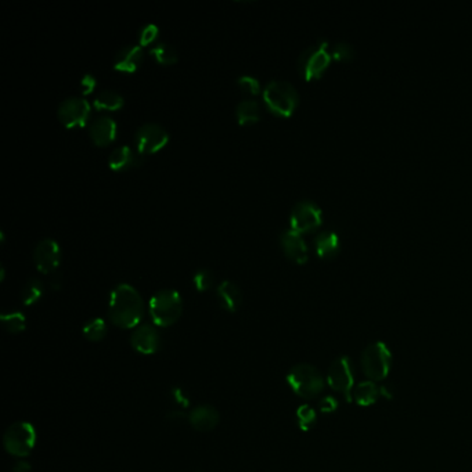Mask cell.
Instances as JSON below:
<instances>
[{
    "mask_svg": "<svg viewBox=\"0 0 472 472\" xmlns=\"http://www.w3.org/2000/svg\"><path fill=\"white\" fill-rule=\"evenodd\" d=\"M144 316V302L138 291L130 284H118L108 303V318L111 323L122 330H130L140 326Z\"/></svg>",
    "mask_w": 472,
    "mask_h": 472,
    "instance_id": "obj_1",
    "label": "cell"
},
{
    "mask_svg": "<svg viewBox=\"0 0 472 472\" xmlns=\"http://www.w3.org/2000/svg\"><path fill=\"white\" fill-rule=\"evenodd\" d=\"M148 313L155 326L171 327L182 316L183 299L175 289H161L151 296Z\"/></svg>",
    "mask_w": 472,
    "mask_h": 472,
    "instance_id": "obj_2",
    "label": "cell"
},
{
    "mask_svg": "<svg viewBox=\"0 0 472 472\" xmlns=\"http://www.w3.org/2000/svg\"><path fill=\"white\" fill-rule=\"evenodd\" d=\"M287 384L291 391L306 400L318 398L325 389L322 373L309 363H298L287 374Z\"/></svg>",
    "mask_w": 472,
    "mask_h": 472,
    "instance_id": "obj_3",
    "label": "cell"
},
{
    "mask_svg": "<svg viewBox=\"0 0 472 472\" xmlns=\"http://www.w3.org/2000/svg\"><path fill=\"white\" fill-rule=\"evenodd\" d=\"M263 100L270 112L287 118L295 111L299 103V94L289 82L271 81L263 89Z\"/></svg>",
    "mask_w": 472,
    "mask_h": 472,
    "instance_id": "obj_4",
    "label": "cell"
},
{
    "mask_svg": "<svg viewBox=\"0 0 472 472\" xmlns=\"http://www.w3.org/2000/svg\"><path fill=\"white\" fill-rule=\"evenodd\" d=\"M37 439L38 433L31 422L17 421L5 431L3 447L13 457L25 458L35 449Z\"/></svg>",
    "mask_w": 472,
    "mask_h": 472,
    "instance_id": "obj_5",
    "label": "cell"
},
{
    "mask_svg": "<svg viewBox=\"0 0 472 472\" xmlns=\"http://www.w3.org/2000/svg\"><path fill=\"white\" fill-rule=\"evenodd\" d=\"M360 365L365 376L370 381H384L392 366V353L388 345L377 341L366 347L360 356Z\"/></svg>",
    "mask_w": 472,
    "mask_h": 472,
    "instance_id": "obj_6",
    "label": "cell"
},
{
    "mask_svg": "<svg viewBox=\"0 0 472 472\" xmlns=\"http://www.w3.org/2000/svg\"><path fill=\"white\" fill-rule=\"evenodd\" d=\"M331 60V53L329 52V42L319 41L314 45L306 48L298 60V68L300 74L307 79L319 78L327 68Z\"/></svg>",
    "mask_w": 472,
    "mask_h": 472,
    "instance_id": "obj_7",
    "label": "cell"
},
{
    "mask_svg": "<svg viewBox=\"0 0 472 472\" xmlns=\"http://www.w3.org/2000/svg\"><path fill=\"white\" fill-rule=\"evenodd\" d=\"M327 384L333 391L341 393L347 402L353 400L352 393L355 385V374L349 358L340 356L330 365L327 371Z\"/></svg>",
    "mask_w": 472,
    "mask_h": 472,
    "instance_id": "obj_8",
    "label": "cell"
},
{
    "mask_svg": "<svg viewBox=\"0 0 472 472\" xmlns=\"http://www.w3.org/2000/svg\"><path fill=\"white\" fill-rule=\"evenodd\" d=\"M136 150L140 155L160 152L170 143L168 132L156 123H145L140 126L134 136Z\"/></svg>",
    "mask_w": 472,
    "mask_h": 472,
    "instance_id": "obj_9",
    "label": "cell"
},
{
    "mask_svg": "<svg viewBox=\"0 0 472 472\" xmlns=\"http://www.w3.org/2000/svg\"><path fill=\"white\" fill-rule=\"evenodd\" d=\"M90 111L92 107L85 99L70 97L59 105L57 118L67 129H81L86 126L90 118Z\"/></svg>",
    "mask_w": 472,
    "mask_h": 472,
    "instance_id": "obj_10",
    "label": "cell"
},
{
    "mask_svg": "<svg viewBox=\"0 0 472 472\" xmlns=\"http://www.w3.org/2000/svg\"><path fill=\"white\" fill-rule=\"evenodd\" d=\"M322 216V209L316 203L309 200L299 201L291 211V229L300 234L314 230L320 226Z\"/></svg>",
    "mask_w": 472,
    "mask_h": 472,
    "instance_id": "obj_11",
    "label": "cell"
},
{
    "mask_svg": "<svg viewBox=\"0 0 472 472\" xmlns=\"http://www.w3.org/2000/svg\"><path fill=\"white\" fill-rule=\"evenodd\" d=\"M34 262L39 273L52 274L61 263V248L57 241L45 238L34 249Z\"/></svg>",
    "mask_w": 472,
    "mask_h": 472,
    "instance_id": "obj_12",
    "label": "cell"
},
{
    "mask_svg": "<svg viewBox=\"0 0 472 472\" xmlns=\"http://www.w3.org/2000/svg\"><path fill=\"white\" fill-rule=\"evenodd\" d=\"M130 345L140 355H154L161 349V336L154 326L140 325L130 336Z\"/></svg>",
    "mask_w": 472,
    "mask_h": 472,
    "instance_id": "obj_13",
    "label": "cell"
},
{
    "mask_svg": "<svg viewBox=\"0 0 472 472\" xmlns=\"http://www.w3.org/2000/svg\"><path fill=\"white\" fill-rule=\"evenodd\" d=\"M116 134V122L110 116H100L89 126V137L97 147H108L115 141Z\"/></svg>",
    "mask_w": 472,
    "mask_h": 472,
    "instance_id": "obj_14",
    "label": "cell"
},
{
    "mask_svg": "<svg viewBox=\"0 0 472 472\" xmlns=\"http://www.w3.org/2000/svg\"><path fill=\"white\" fill-rule=\"evenodd\" d=\"M189 424L198 432L214 431L220 421L219 411L211 404H200L189 413Z\"/></svg>",
    "mask_w": 472,
    "mask_h": 472,
    "instance_id": "obj_15",
    "label": "cell"
},
{
    "mask_svg": "<svg viewBox=\"0 0 472 472\" xmlns=\"http://www.w3.org/2000/svg\"><path fill=\"white\" fill-rule=\"evenodd\" d=\"M141 156L129 145L116 147L108 158V167L114 172H125L137 168L141 164Z\"/></svg>",
    "mask_w": 472,
    "mask_h": 472,
    "instance_id": "obj_16",
    "label": "cell"
},
{
    "mask_svg": "<svg viewBox=\"0 0 472 472\" xmlns=\"http://www.w3.org/2000/svg\"><path fill=\"white\" fill-rule=\"evenodd\" d=\"M280 241L287 258L296 263H305L307 260V245L300 233L292 229L285 230L281 234Z\"/></svg>",
    "mask_w": 472,
    "mask_h": 472,
    "instance_id": "obj_17",
    "label": "cell"
},
{
    "mask_svg": "<svg viewBox=\"0 0 472 472\" xmlns=\"http://www.w3.org/2000/svg\"><path fill=\"white\" fill-rule=\"evenodd\" d=\"M143 60H144L143 48H140L138 45L125 46L116 53L114 59V70L123 74H133L140 68Z\"/></svg>",
    "mask_w": 472,
    "mask_h": 472,
    "instance_id": "obj_18",
    "label": "cell"
},
{
    "mask_svg": "<svg viewBox=\"0 0 472 472\" xmlns=\"http://www.w3.org/2000/svg\"><path fill=\"white\" fill-rule=\"evenodd\" d=\"M216 298L222 309L234 313L243 305V292L240 287L229 280L220 283L216 288Z\"/></svg>",
    "mask_w": 472,
    "mask_h": 472,
    "instance_id": "obj_19",
    "label": "cell"
},
{
    "mask_svg": "<svg viewBox=\"0 0 472 472\" xmlns=\"http://www.w3.org/2000/svg\"><path fill=\"white\" fill-rule=\"evenodd\" d=\"M314 248L320 258L334 256L340 249V237L333 230H325L314 237Z\"/></svg>",
    "mask_w": 472,
    "mask_h": 472,
    "instance_id": "obj_20",
    "label": "cell"
},
{
    "mask_svg": "<svg viewBox=\"0 0 472 472\" xmlns=\"http://www.w3.org/2000/svg\"><path fill=\"white\" fill-rule=\"evenodd\" d=\"M380 396H381L380 387L374 381H370V380L363 381L359 385H356L352 393V399L356 402V404L362 407H367L377 403Z\"/></svg>",
    "mask_w": 472,
    "mask_h": 472,
    "instance_id": "obj_21",
    "label": "cell"
},
{
    "mask_svg": "<svg viewBox=\"0 0 472 472\" xmlns=\"http://www.w3.org/2000/svg\"><path fill=\"white\" fill-rule=\"evenodd\" d=\"M236 118L240 126H251L260 121V107L255 100H244L236 108Z\"/></svg>",
    "mask_w": 472,
    "mask_h": 472,
    "instance_id": "obj_22",
    "label": "cell"
},
{
    "mask_svg": "<svg viewBox=\"0 0 472 472\" xmlns=\"http://www.w3.org/2000/svg\"><path fill=\"white\" fill-rule=\"evenodd\" d=\"M93 104L97 110L115 112L123 107V97L114 90H101L96 96Z\"/></svg>",
    "mask_w": 472,
    "mask_h": 472,
    "instance_id": "obj_23",
    "label": "cell"
},
{
    "mask_svg": "<svg viewBox=\"0 0 472 472\" xmlns=\"http://www.w3.org/2000/svg\"><path fill=\"white\" fill-rule=\"evenodd\" d=\"M151 57L161 65H174L178 63V50L168 43H156L150 50Z\"/></svg>",
    "mask_w": 472,
    "mask_h": 472,
    "instance_id": "obj_24",
    "label": "cell"
},
{
    "mask_svg": "<svg viewBox=\"0 0 472 472\" xmlns=\"http://www.w3.org/2000/svg\"><path fill=\"white\" fill-rule=\"evenodd\" d=\"M5 331L9 334H20L27 329V319L21 311H9L0 316Z\"/></svg>",
    "mask_w": 472,
    "mask_h": 472,
    "instance_id": "obj_25",
    "label": "cell"
},
{
    "mask_svg": "<svg viewBox=\"0 0 472 472\" xmlns=\"http://www.w3.org/2000/svg\"><path fill=\"white\" fill-rule=\"evenodd\" d=\"M45 285L39 278L28 280L21 289V300L25 306L35 305L43 295Z\"/></svg>",
    "mask_w": 472,
    "mask_h": 472,
    "instance_id": "obj_26",
    "label": "cell"
},
{
    "mask_svg": "<svg viewBox=\"0 0 472 472\" xmlns=\"http://www.w3.org/2000/svg\"><path fill=\"white\" fill-rule=\"evenodd\" d=\"M85 338L90 342H100L105 338L107 333H108V327H107V323L100 319V318H96V319H92L89 320L85 326H83V330H82Z\"/></svg>",
    "mask_w": 472,
    "mask_h": 472,
    "instance_id": "obj_27",
    "label": "cell"
},
{
    "mask_svg": "<svg viewBox=\"0 0 472 472\" xmlns=\"http://www.w3.org/2000/svg\"><path fill=\"white\" fill-rule=\"evenodd\" d=\"M296 422L302 431L311 429L318 422L316 411H314V409L310 407L309 404H302L296 410Z\"/></svg>",
    "mask_w": 472,
    "mask_h": 472,
    "instance_id": "obj_28",
    "label": "cell"
},
{
    "mask_svg": "<svg viewBox=\"0 0 472 472\" xmlns=\"http://www.w3.org/2000/svg\"><path fill=\"white\" fill-rule=\"evenodd\" d=\"M214 283H215L214 273L208 269L198 270L193 277V284L198 292H205V291L211 289Z\"/></svg>",
    "mask_w": 472,
    "mask_h": 472,
    "instance_id": "obj_29",
    "label": "cell"
},
{
    "mask_svg": "<svg viewBox=\"0 0 472 472\" xmlns=\"http://www.w3.org/2000/svg\"><path fill=\"white\" fill-rule=\"evenodd\" d=\"M237 86L241 89V92L249 94V96H258L260 93V83L254 76H240L237 81Z\"/></svg>",
    "mask_w": 472,
    "mask_h": 472,
    "instance_id": "obj_30",
    "label": "cell"
},
{
    "mask_svg": "<svg viewBox=\"0 0 472 472\" xmlns=\"http://www.w3.org/2000/svg\"><path fill=\"white\" fill-rule=\"evenodd\" d=\"M160 35V30L156 25L154 24H148L145 25L141 31H140V35H138V46L140 48H145L148 45H152L156 38H158Z\"/></svg>",
    "mask_w": 472,
    "mask_h": 472,
    "instance_id": "obj_31",
    "label": "cell"
},
{
    "mask_svg": "<svg viewBox=\"0 0 472 472\" xmlns=\"http://www.w3.org/2000/svg\"><path fill=\"white\" fill-rule=\"evenodd\" d=\"M355 54V49L352 45L347 42H338L334 45L331 50V57H336L338 60H348L352 59Z\"/></svg>",
    "mask_w": 472,
    "mask_h": 472,
    "instance_id": "obj_32",
    "label": "cell"
},
{
    "mask_svg": "<svg viewBox=\"0 0 472 472\" xmlns=\"http://www.w3.org/2000/svg\"><path fill=\"white\" fill-rule=\"evenodd\" d=\"M338 409V402L334 396H325L319 402V410L325 414H331Z\"/></svg>",
    "mask_w": 472,
    "mask_h": 472,
    "instance_id": "obj_33",
    "label": "cell"
},
{
    "mask_svg": "<svg viewBox=\"0 0 472 472\" xmlns=\"http://www.w3.org/2000/svg\"><path fill=\"white\" fill-rule=\"evenodd\" d=\"M79 86H81L82 94L88 96V94H92V93L94 92V89H96V86H97V81H96V78H94L93 75H85V76L82 78Z\"/></svg>",
    "mask_w": 472,
    "mask_h": 472,
    "instance_id": "obj_34",
    "label": "cell"
},
{
    "mask_svg": "<svg viewBox=\"0 0 472 472\" xmlns=\"http://www.w3.org/2000/svg\"><path fill=\"white\" fill-rule=\"evenodd\" d=\"M172 398H174V400H175L178 404H182V406H187V404L190 403L189 396H187L181 388H174V391H172Z\"/></svg>",
    "mask_w": 472,
    "mask_h": 472,
    "instance_id": "obj_35",
    "label": "cell"
},
{
    "mask_svg": "<svg viewBox=\"0 0 472 472\" xmlns=\"http://www.w3.org/2000/svg\"><path fill=\"white\" fill-rule=\"evenodd\" d=\"M12 472H31V464L25 460H19L13 468H12Z\"/></svg>",
    "mask_w": 472,
    "mask_h": 472,
    "instance_id": "obj_36",
    "label": "cell"
},
{
    "mask_svg": "<svg viewBox=\"0 0 472 472\" xmlns=\"http://www.w3.org/2000/svg\"><path fill=\"white\" fill-rule=\"evenodd\" d=\"M50 287H52V289H54V291L60 289V288L63 287V277H61L60 274H54V276L52 277V280H50Z\"/></svg>",
    "mask_w": 472,
    "mask_h": 472,
    "instance_id": "obj_37",
    "label": "cell"
},
{
    "mask_svg": "<svg viewBox=\"0 0 472 472\" xmlns=\"http://www.w3.org/2000/svg\"><path fill=\"white\" fill-rule=\"evenodd\" d=\"M189 415H186L183 411H178V410H174V411H170L167 414V418L168 420H174V421H181L183 418H187Z\"/></svg>",
    "mask_w": 472,
    "mask_h": 472,
    "instance_id": "obj_38",
    "label": "cell"
},
{
    "mask_svg": "<svg viewBox=\"0 0 472 472\" xmlns=\"http://www.w3.org/2000/svg\"><path fill=\"white\" fill-rule=\"evenodd\" d=\"M380 393H381V396H384V398H387V399L393 398V389H391L388 385L380 387Z\"/></svg>",
    "mask_w": 472,
    "mask_h": 472,
    "instance_id": "obj_39",
    "label": "cell"
}]
</instances>
